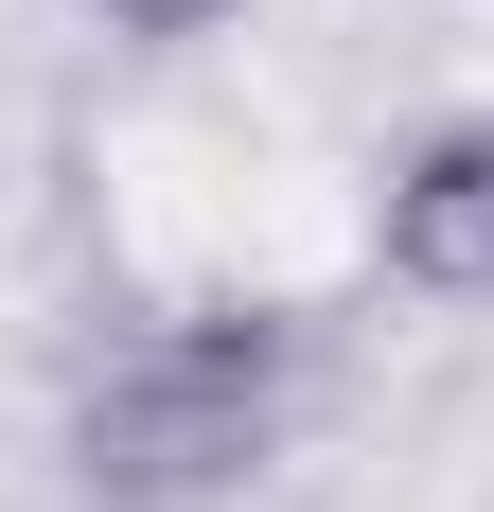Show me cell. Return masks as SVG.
I'll use <instances>...</instances> for the list:
<instances>
[{
	"mask_svg": "<svg viewBox=\"0 0 494 512\" xmlns=\"http://www.w3.org/2000/svg\"><path fill=\"white\" fill-rule=\"evenodd\" d=\"M106 36H142V53H212V36H247L265 0H89Z\"/></svg>",
	"mask_w": 494,
	"mask_h": 512,
	"instance_id": "2",
	"label": "cell"
},
{
	"mask_svg": "<svg viewBox=\"0 0 494 512\" xmlns=\"http://www.w3.org/2000/svg\"><path fill=\"white\" fill-rule=\"evenodd\" d=\"M371 265L406 301H442V318L494 301V106H424L371 159Z\"/></svg>",
	"mask_w": 494,
	"mask_h": 512,
	"instance_id": "1",
	"label": "cell"
}]
</instances>
